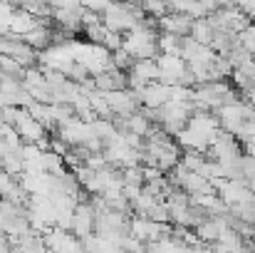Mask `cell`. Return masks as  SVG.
<instances>
[{"label": "cell", "instance_id": "obj_4", "mask_svg": "<svg viewBox=\"0 0 255 253\" xmlns=\"http://www.w3.org/2000/svg\"><path fill=\"white\" fill-rule=\"evenodd\" d=\"M213 32H216V27H213V22L208 20V15L193 20V27H191V37H193V40H198V42H203V45H211Z\"/></svg>", "mask_w": 255, "mask_h": 253}, {"label": "cell", "instance_id": "obj_2", "mask_svg": "<svg viewBox=\"0 0 255 253\" xmlns=\"http://www.w3.org/2000/svg\"><path fill=\"white\" fill-rule=\"evenodd\" d=\"M193 20H196V17H191V15H186V12H173V10H171L164 17H159V27H161V32H173V35L186 37V35H191Z\"/></svg>", "mask_w": 255, "mask_h": 253}, {"label": "cell", "instance_id": "obj_5", "mask_svg": "<svg viewBox=\"0 0 255 253\" xmlns=\"http://www.w3.org/2000/svg\"><path fill=\"white\" fill-rule=\"evenodd\" d=\"M181 45H183L181 35H173V32H161L159 35V50L166 52V55H181Z\"/></svg>", "mask_w": 255, "mask_h": 253}, {"label": "cell", "instance_id": "obj_6", "mask_svg": "<svg viewBox=\"0 0 255 253\" xmlns=\"http://www.w3.org/2000/svg\"><path fill=\"white\" fill-rule=\"evenodd\" d=\"M141 7H144V12L151 15V17H164L171 10L166 0H141Z\"/></svg>", "mask_w": 255, "mask_h": 253}, {"label": "cell", "instance_id": "obj_3", "mask_svg": "<svg viewBox=\"0 0 255 253\" xmlns=\"http://www.w3.org/2000/svg\"><path fill=\"white\" fill-rule=\"evenodd\" d=\"M37 22H40V17H37L35 12H30V10H25V7H15L7 30H10V32H17V35H25V32L32 30Z\"/></svg>", "mask_w": 255, "mask_h": 253}, {"label": "cell", "instance_id": "obj_1", "mask_svg": "<svg viewBox=\"0 0 255 253\" xmlns=\"http://www.w3.org/2000/svg\"><path fill=\"white\" fill-rule=\"evenodd\" d=\"M136 94H139L141 107L159 109V107H164V104L171 99V87L164 84L161 80H156V82H149V84H144L141 89H136Z\"/></svg>", "mask_w": 255, "mask_h": 253}]
</instances>
